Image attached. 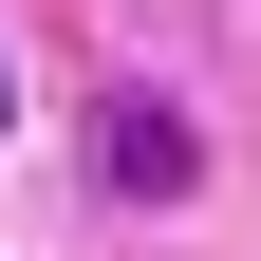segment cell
Masks as SVG:
<instances>
[{"label":"cell","instance_id":"obj_1","mask_svg":"<svg viewBox=\"0 0 261 261\" xmlns=\"http://www.w3.org/2000/svg\"><path fill=\"white\" fill-rule=\"evenodd\" d=\"M93 149H112V187H149V205H168V187L205 168V149H187V112H168V93H112V130H93Z\"/></svg>","mask_w":261,"mask_h":261},{"label":"cell","instance_id":"obj_2","mask_svg":"<svg viewBox=\"0 0 261 261\" xmlns=\"http://www.w3.org/2000/svg\"><path fill=\"white\" fill-rule=\"evenodd\" d=\"M0 112H19V75H0Z\"/></svg>","mask_w":261,"mask_h":261}]
</instances>
